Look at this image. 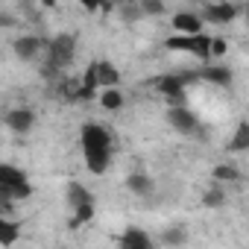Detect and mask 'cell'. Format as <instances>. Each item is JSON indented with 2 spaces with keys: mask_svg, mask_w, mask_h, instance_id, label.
<instances>
[{
  "mask_svg": "<svg viewBox=\"0 0 249 249\" xmlns=\"http://www.w3.org/2000/svg\"><path fill=\"white\" fill-rule=\"evenodd\" d=\"M126 185H129V191H132L135 196H150V191H153V179L144 176V173H132Z\"/></svg>",
  "mask_w": 249,
  "mask_h": 249,
  "instance_id": "15",
  "label": "cell"
},
{
  "mask_svg": "<svg viewBox=\"0 0 249 249\" xmlns=\"http://www.w3.org/2000/svg\"><path fill=\"white\" fill-rule=\"evenodd\" d=\"M117 82H120V71L111 62H97V88L108 91V88H117Z\"/></svg>",
  "mask_w": 249,
  "mask_h": 249,
  "instance_id": "10",
  "label": "cell"
},
{
  "mask_svg": "<svg viewBox=\"0 0 249 249\" xmlns=\"http://www.w3.org/2000/svg\"><path fill=\"white\" fill-rule=\"evenodd\" d=\"M33 123H36V114H33V108H12V111L6 114V126H9L15 135H24V132H30V129H33Z\"/></svg>",
  "mask_w": 249,
  "mask_h": 249,
  "instance_id": "6",
  "label": "cell"
},
{
  "mask_svg": "<svg viewBox=\"0 0 249 249\" xmlns=\"http://www.w3.org/2000/svg\"><path fill=\"white\" fill-rule=\"evenodd\" d=\"M191 53H194L196 59H202V62H205V59L211 56V38H208L205 33L194 36V38H191Z\"/></svg>",
  "mask_w": 249,
  "mask_h": 249,
  "instance_id": "16",
  "label": "cell"
},
{
  "mask_svg": "<svg viewBox=\"0 0 249 249\" xmlns=\"http://www.w3.org/2000/svg\"><path fill=\"white\" fill-rule=\"evenodd\" d=\"M199 79H208V82H214V85H231V71L229 68H220V65H214V68H205V71H199Z\"/></svg>",
  "mask_w": 249,
  "mask_h": 249,
  "instance_id": "13",
  "label": "cell"
},
{
  "mask_svg": "<svg viewBox=\"0 0 249 249\" xmlns=\"http://www.w3.org/2000/svg\"><path fill=\"white\" fill-rule=\"evenodd\" d=\"M100 106H103L106 111H117V108L123 106V94H120L117 88H108V91L100 94Z\"/></svg>",
  "mask_w": 249,
  "mask_h": 249,
  "instance_id": "17",
  "label": "cell"
},
{
  "mask_svg": "<svg viewBox=\"0 0 249 249\" xmlns=\"http://www.w3.org/2000/svg\"><path fill=\"white\" fill-rule=\"evenodd\" d=\"M191 79H196V76H179V73H167V76H159V79H153V85L170 100V108L173 106H182V97H185V85L191 82Z\"/></svg>",
  "mask_w": 249,
  "mask_h": 249,
  "instance_id": "3",
  "label": "cell"
},
{
  "mask_svg": "<svg viewBox=\"0 0 249 249\" xmlns=\"http://www.w3.org/2000/svg\"><path fill=\"white\" fill-rule=\"evenodd\" d=\"M12 47H15V56H18V59L33 62L44 44H41V38H38V36H21V38H15V44H12Z\"/></svg>",
  "mask_w": 249,
  "mask_h": 249,
  "instance_id": "8",
  "label": "cell"
},
{
  "mask_svg": "<svg viewBox=\"0 0 249 249\" xmlns=\"http://www.w3.org/2000/svg\"><path fill=\"white\" fill-rule=\"evenodd\" d=\"M237 12H240V6H234V3H205L199 21H208V24H229Z\"/></svg>",
  "mask_w": 249,
  "mask_h": 249,
  "instance_id": "5",
  "label": "cell"
},
{
  "mask_svg": "<svg viewBox=\"0 0 249 249\" xmlns=\"http://www.w3.org/2000/svg\"><path fill=\"white\" fill-rule=\"evenodd\" d=\"M214 179H217V182H237V179H240V170L231 167V164H217V167H214Z\"/></svg>",
  "mask_w": 249,
  "mask_h": 249,
  "instance_id": "19",
  "label": "cell"
},
{
  "mask_svg": "<svg viewBox=\"0 0 249 249\" xmlns=\"http://www.w3.org/2000/svg\"><path fill=\"white\" fill-rule=\"evenodd\" d=\"M120 15H123V21H135V18H141V9L138 6H123Z\"/></svg>",
  "mask_w": 249,
  "mask_h": 249,
  "instance_id": "27",
  "label": "cell"
},
{
  "mask_svg": "<svg viewBox=\"0 0 249 249\" xmlns=\"http://www.w3.org/2000/svg\"><path fill=\"white\" fill-rule=\"evenodd\" d=\"M9 196H12V199H27V196H33V185H30V182H24V185L12 188V191H9Z\"/></svg>",
  "mask_w": 249,
  "mask_h": 249,
  "instance_id": "25",
  "label": "cell"
},
{
  "mask_svg": "<svg viewBox=\"0 0 249 249\" xmlns=\"http://www.w3.org/2000/svg\"><path fill=\"white\" fill-rule=\"evenodd\" d=\"M68 205L76 211V208H82V205H94V196H91V191H85L82 185L71 182V185H68Z\"/></svg>",
  "mask_w": 249,
  "mask_h": 249,
  "instance_id": "12",
  "label": "cell"
},
{
  "mask_svg": "<svg viewBox=\"0 0 249 249\" xmlns=\"http://www.w3.org/2000/svg\"><path fill=\"white\" fill-rule=\"evenodd\" d=\"M9 202H12V196H9L3 188H0V208H9Z\"/></svg>",
  "mask_w": 249,
  "mask_h": 249,
  "instance_id": "29",
  "label": "cell"
},
{
  "mask_svg": "<svg viewBox=\"0 0 249 249\" xmlns=\"http://www.w3.org/2000/svg\"><path fill=\"white\" fill-rule=\"evenodd\" d=\"M231 150H234V153L249 150V123H246V120L237 126V132H234V138H231Z\"/></svg>",
  "mask_w": 249,
  "mask_h": 249,
  "instance_id": "18",
  "label": "cell"
},
{
  "mask_svg": "<svg viewBox=\"0 0 249 249\" xmlns=\"http://www.w3.org/2000/svg\"><path fill=\"white\" fill-rule=\"evenodd\" d=\"M12 24H15V18L9 12H0V27H12Z\"/></svg>",
  "mask_w": 249,
  "mask_h": 249,
  "instance_id": "28",
  "label": "cell"
},
{
  "mask_svg": "<svg viewBox=\"0 0 249 249\" xmlns=\"http://www.w3.org/2000/svg\"><path fill=\"white\" fill-rule=\"evenodd\" d=\"M191 38H194V36H170V38L164 41V47L179 50V53H191Z\"/></svg>",
  "mask_w": 249,
  "mask_h": 249,
  "instance_id": "20",
  "label": "cell"
},
{
  "mask_svg": "<svg viewBox=\"0 0 249 249\" xmlns=\"http://www.w3.org/2000/svg\"><path fill=\"white\" fill-rule=\"evenodd\" d=\"M27 182V176H24V170H18L15 164H0V188H3L6 194L12 191V188H18V185H24Z\"/></svg>",
  "mask_w": 249,
  "mask_h": 249,
  "instance_id": "11",
  "label": "cell"
},
{
  "mask_svg": "<svg viewBox=\"0 0 249 249\" xmlns=\"http://www.w3.org/2000/svg\"><path fill=\"white\" fill-rule=\"evenodd\" d=\"M173 30H176V36H199L202 33V21L194 12H176L173 15Z\"/></svg>",
  "mask_w": 249,
  "mask_h": 249,
  "instance_id": "7",
  "label": "cell"
},
{
  "mask_svg": "<svg viewBox=\"0 0 249 249\" xmlns=\"http://www.w3.org/2000/svg\"><path fill=\"white\" fill-rule=\"evenodd\" d=\"M167 120H170V126H173L179 135H196V132H199L196 114H194L191 108H185V106H173V108L167 111Z\"/></svg>",
  "mask_w": 249,
  "mask_h": 249,
  "instance_id": "4",
  "label": "cell"
},
{
  "mask_svg": "<svg viewBox=\"0 0 249 249\" xmlns=\"http://www.w3.org/2000/svg\"><path fill=\"white\" fill-rule=\"evenodd\" d=\"M18 237H21V226L0 217V246H12Z\"/></svg>",
  "mask_w": 249,
  "mask_h": 249,
  "instance_id": "14",
  "label": "cell"
},
{
  "mask_svg": "<svg viewBox=\"0 0 249 249\" xmlns=\"http://www.w3.org/2000/svg\"><path fill=\"white\" fill-rule=\"evenodd\" d=\"M223 202H226V188H211L202 196V205H208V208H220Z\"/></svg>",
  "mask_w": 249,
  "mask_h": 249,
  "instance_id": "21",
  "label": "cell"
},
{
  "mask_svg": "<svg viewBox=\"0 0 249 249\" xmlns=\"http://www.w3.org/2000/svg\"><path fill=\"white\" fill-rule=\"evenodd\" d=\"M47 53H50L47 65H50L53 71H65V68H71V65H73V56H76V36H71V33H59V36L50 41Z\"/></svg>",
  "mask_w": 249,
  "mask_h": 249,
  "instance_id": "2",
  "label": "cell"
},
{
  "mask_svg": "<svg viewBox=\"0 0 249 249\" xmlns=\"http://www.w3.org/2000/svg\"><path fill=\"white\" fill-rule=\"evenodd\" d=\"M94 217V205H82V208H76V217L71 220V226L76 229V226H82L85 220H91Z\"/></svg>",
  "mask_w": 249,
  "mask_h": 249,
  "instance_id": "24",
  "label": "cell"
},
{
  "mask_svg": "<svg viewBox=\"0 0 249 249\" xmlns=\"http://www.w3.org/2000/svg\"><path fill=\"white\" fill-rule=\"evenodd\" d=\"M161 240H164L167 246H182V243L188 240V234H185V229H167Z\"/></svg>",
  "mask_w": 249,
  "mask_h": 249,
  "instance_id": "22",
  "label": "cell"
},
{
  "mask_svg": "<svg viewBox=\"0 0 249 249\" xmlns=\"http://www.w3.org/2000/svg\"><path fill=\"white\" fill-rule=\"evenodd\" d=\"M226 50H229L226 38H211V56H226Z\"/></svg>",
  "mask_w": 249,
  "mask_h": 249,
  "instance_id": "26",
  "label": "cell"
},
{
  "mask_svg": "<svg viewBox=\"0 0 249 249\" xmlns=\"http://www.w3.org/2000/svg\"><path fill=\"white\" fill-rule=\"evenodd\" d=\"M120 249H153V237L144 229H126L120 234Z\"/></svg>",
  "mask_w": 249,
  "mask_h": 249,
  "instance_id": "9",
  "label": "cell"
},
{
  "mask_svg": "<svg viewBox=\"0 0 249 249\" xmlns=\"http://www.w3.org/2000/svg\"><path fill=\"white\" fill-rule=\"evenodd\" d=\"M138 9H141V15H164V3H161V0H144Z\"/></svg>",
  "mask_w": 249,
  "mask_h": 249,
  "instance_id": "23",
  "label": "cell"
},
{
  "mask_svg": "<svg viewBox=\"0 0 249 249\" xmlns=\"http://www.w3.org/2000/svg\"><path fill=\"white\" fill-rule=\"evenodd\" d=\"M79 141H82V153H85V164L94 176H103L111 164V138L103 126L97 123H85L82 132H79Z\"/></svg>",
  "mask_w": 249,
  "mask_h": 249,
  "instance_id": "1",
  "label": "cell"
}]
</instances>
